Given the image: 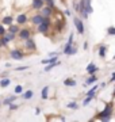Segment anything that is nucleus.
Returning <instances> with one entry per match:
<instances>
[{"instance_id": "obj_1", "label": "nucleus", "mask_w": 115, "mask_h": 122, "mask_svg": "<svg viewBox=\"0 0 115 122\" xmlns=\"http://www.w3.org/2000/svg\"><path fill=\"white\" fill-rule=\"evenodd\" d=\"M111 113H112V103H110V105H106L104 110H103V111H100V113L97 114L96 117H95V119L110 121V119H111Z\"/></svg>"}, {"instance_id": "obj_2", "label": "nucleus", "mask_w": 115, "mask_h": 122, "mask_svg": "<svg viewBox=\"0 0 115 122\" xmlns=\"http://www.w3.org/2000/svg\"><path fill=\"white\" fill-rule=\"evenodd\" d=\"M49 26H50V20H49L48 16H43V20L38 25V31L42 33V34H46L49 30Z\"/></svg>"}, {"instance_id": "obj_3", "label": "nucleus", "mask_w": 115, "mask_h": 122, "mask_svg": "<svg viewBox=\"0 0 115 122\" xmlns=\"http://www.w3.org/2000/svg\"><path fill=\"white\" fill-rule=\"evenodd\" d=\"M73 23H75V26H76V29H77V33L79 34H84V31H85V29H84V23L81 22V19H80L79 16H75L73 18Z\"/></svg>"}, {"instance_id": "obj_4", "label": "nucleus", "mask_w": 115, "mask_h": 122, "mask_svg": "<svg viewBox=\"0 0 115 122\" xmlns=\"http://www.w3.org/2000/svg\"><path fill=\"white\" fill-rule=\"evenodd\" d=\"M11 58H12V60H22L23 53L20 52L19 49H14V50H11Z\"/></svg>"}, {"instance_id": "obj_5", "label": "nucleus", "mask_w": 115, "mask_h": 122, "mask_svg": "<svg viewBox=\"0 0 115 122\" xmlns=\"http://www.w3.org/2000/svg\"><path fill=\"white\" fill-rule=\"evenodd\" d=\"M19 38L20 39H27L30 38V30H27V29H23V30H19Z\"/></svg>"}, {"instance_id": "obj_6", "label": "nucleus", "mask_w": 115, "mask_h": 122, "mask_svg": "<svg viewBox=\"0 0 115 122\" xmlns=\"http://www.w3.org/2000/svg\"><path fill=\"white\" fill-rule=\"evenodd\" d=\"M24 41H26V48L27 49H30V50H35L37 49L35 42L33 41V38H27V39H24Z\"/></svg>"}, {"instance_id": "obj_7", "label": "nucleus", "mask_w": 115, "mask_h": 122, "mask_svg": "<svg viewBox=\"0 0 115 122\" xmlns=\"http://www.w3.org/2000/svg\"><path fill=\"white\" fill-rule=\"evenodd\" d=\"M96 71H99V69H97V66L95 65L93 62H91V64L87 66V73H88V75H93Z\"/></svg>"}, {"instance_id": "obj_8", "label": "nucleus", "mask_w": 115, "mask_h": 122, "mask_svg": "<svg viewBox=\"0 0 115 122\" xmlns=\"http://www.w3.org/2000/svg\"><path fill=\"white\" fill-rule=\"evenodd\" d=\"M43 0H33V8L35 10H41L42 7H43Z\"/></svg>"}, {"instance_id": "obj_9", "label": "nucleus", "mask_w": 115, "mask_h": 122, "mask_svg": "<svg viewBox=\"0 0 115 122\" xmlns=\"http://www.w3.org/2000/svg\"><path fill=\"white\" fill-rule=\"evenodd\" d=\"M95 81H97V76H95V73H93V75H91V76L85 80L84 86H91V84H93Z\"/></svg>"}, {"instance_id": "obj_10", "label": "nucleus", "mask_w": 115, "mask_h": 122, "mask_svg": "<svg viewBox=\"0 0 115 122\" xmlns=\"http://www.w3.org/2000/svg\"><path fill=\"white\" fill-rule=\"evenodd\" d=\"M107 50H108V48H107L106 45H102L100 48H99V52H97V54H99V57H102V58H104L106 57V53Z\"/></svg>"}, {"instance_id": "obj_11", "label": "nucleus", "mask_w": 115, "mask_h": 122, "mask_svg": "<svg viewBox=\"0 0 115 122\" xmlns=\"http://www.w3.org/2000/svg\"><path fill=\"white\" fill-rule=\"evenodd\" d=\"M52 12H53V8H50V7H42V16H50L52 15Z\"/></svg>"}, {"instance_id": "obj_12", "label": "nucleus", "mask_w": 115, "mask_h": 122, "mask_svg": "<svg viewBox=\"0 0 115 122\" xmlns=\"http://www.w3.org/2000/svg\"><path fill=\"white\" fill-rule=\"evenodd\" d=\"M16 22H18L19 25H24V23L27 22V15H24V14L18 15V16H16Z\"/></svg>"}, {"instance_id": "obj_13", "label": "nucleus", "mask_w": 115, "mask_h": 122, "mask_svg": "<svg viewBox=\"0 0 115 122\" xmlns=\"http://www.w3.org/2000/svg\"><path fill=\"white\" fill-rule=\"evenodd\" d=\"M84 8L88 14L93 12V8H92V5H91V0H84Z\"/></svg>"}, {"instance_id": "obj_14", "label": "nucleus", "mask_w": 115, "mask_h": 122, "mask_svg": "<svg viewBox=\"0 0 115 122\" xmlns=\"http://www.w3.org/2000/svg\"><path fill=\"white\" fill-rule=\"evenodd\" d=\"M56 61H58V56H52L49 58H46V60H42L41 62L42 64H52V62H56Z\"/></svg>"}, {"instance_id": "obj_15", "label": "nucleus", "mask_w": 115, "mask_h": 122, "mask_svg": "<svg viewBox=\"0 0 115 122\" xmlns=\"http://www.w3.org/2000/svg\"><path fill=\"white\" fill-rule=\"evenodd\" d=\"M31 20H33V23H34V25H39V23L42 22V20H43V16H42V15H39V14H38V15H34V16H33V19H31Z\"/></svg>"}, {"instance_id": "obj_16", "label": "nucleus", "mask_w": 115, "mask_h": 122, "mask_svg": "<svg viewBox=\"0 0 115 122\" xmlns=\"http://www.w3.org/2000/svg\"><path fill=\"white\" fill-rule=\"evenodd\" d=\"M64 86H67V87H75L76 80H73V79H65L64 80Z\"/></svg>"}, {"instance_id": "obj_17", "label": "nucleus", "mask_w": 115, "mask_h": 122, "mask_svg": "<svg viewBox=\"0 0 115 122\" xmlns=\"http://www.w3.org/2000/svg\"><path fill=\"white\" fill-rule=\"evenodd\" d=\"M60 65V61H56V62H52V64H48V66L45 68V72H49V71H52L54 66Z\"/></svg>"}, {"instance_id": "obj_18", "label": "nucleus", "mask_w": 115, "mask_h": 122, "mask_svg": "<svg viewBox=\"0 0 115 122\" xmlns=\"http://www.w3.org/2000/svg\"><path fill=\"white\" fill-rule=\"evenodd\" d=\"M97 88H99V86H97V84H95V86H93V87L91 88L88 92H87V96H93V95H95V91H96Z\"/></svg>"}, {"instance_id": "obj_19", "label": "nucleus", "mask_w": 115, "mask_h": 122, "mask_svg": "<svg viewBox=\"0 0 115 122\" xmlns=\"http://www.w3.org/2000/svg\"><path fill=\"white\" fill-rule=\"evenodd\" d=\"M10 83H11V80L5 77V79H1V81H0V86H1V87H8Z\"/></svg>"}, {"instance_id": "obj_20", "label": "nucleus", "mask_w": 115, "mask_h": 122, "mask_svg": "<svg viewBox=\"0 0 115 122\" xmlns=\"http://www.w3.org/2000/svg\"><path fill=\"white\" fill-rule=\"evenodd\" d=\"M15 99H16L15 96H8V98H5V99H4V102H3V103L8 106V105H11V103H12V102H14Z\"/></svg>"}, {"instance_id": "obj_21", "label": "nucleus", "mask_w": 115, "mask_h": 122, "mask_svg": "<svg viewBox=\"0 0 115 122\" xmlns=\"http://www.w3.org/2000/svg\"><path fill=\"white\" fill-rule=\"evenodd\" d=\"M48 91H49V87H48V86L42 88V94H41L42 99H48Z\"/></svg>"}, {"instance_id": "obj_22", "label": "nucleus", "mask_w": 115, "mask_h": 122, "mask_svg": "<svg viewBox=\"0 0 115 122\" xmlns=\"http://www.w3.org/2000/svg\"><path fill=\"white\" fill-rule=\"evenodd\" d=\"M33 95H34V92L31 91V90H29V91H26L24 94H23V98H24V99H31Z\"/></svg>"}, {"instance_id": "obj_23", "label": "nucleus", "mask_w": 115, "mask_h": 122, "mask_svg": "<svg viewBox=\"0 0 115 122\" xmlns=\"http://www.w3.org/2000/svg\"><path fill=\"white\" fill-rule=\"evenodd\" d=\"M67 107H68V109H72V110H77V109H79V105L75 103V102H69V103L67 105Z\"/></svg>"}, {"instance_id": "obj_24", "label": "nucleus", "mask_w": 115, "mask_h": 122, "mask_svg": "<svg viewBox=\"0 0 115 122\" xmlns=\"http://www.w3.org/2000/svg\"><path fill=\"white\" fill-rule=\"evenodd\" d=\"M12 16H5V18H3V23H4V25H11V23H12Z\"/></svg>"}, {"instance_id": "obj_25", "label": "nucleus", "mask_w": 115, "mask_h": 122, "mask_svg": "<svg viewBox=\"0 0 115 122\" xmlns=\"http://www.w3.org/2000/svg\"><path fill=\"white\" fill-rule=\"evenodd\" d=\"M107 34H108V35H114V37H115V27L114 26L107 27Z\"/></svg>"}, {"instance_id": "obj_26", "label": "nucleus", "mask_w": 115, "mask_h": 122, "mask_svg": "<svg viewBox=\"0 0 115 122\" xmlns=\"http://www.w3.org/2000/svg\"><path fill=\"white\" fill-rule=\"evenodd\" d=\"M8 30H10V33H14V34H16V33L19 31V27H18V26H14V25H11Z\"/></svg>"}, {"instance_id": "obj_27", "label": "nucleus", "mask_w": 115, "mask_h": 122, "mask_svg": "<svg viewBox=\"0 0 115 122\" xmlns=\"http://www.w3.org/2000/svg\"><path fill=\"white\" fill-rule=\"evenodd\" d=\"M0 42H1V45H7L10 42V39L5 37V34L4 35H1V38H0Z\"/></svg>"}, {"instance_id": "obj_28", "label": "nucleus", "mask_w": 115, "mask_h": 122, "mask_svg": "<svg viewBox=\"0 0 115 122\" xmlns=\"http://www.w3.org/2000/svg\"><path fill=\"white\" fill-rule=\"evenodd\" d=\"M92 99H93V96H87V98L84 99V102H83V106H88L89 102H91Z\"/></svg>"}, {"instance_id": "obj_29", "label": "nucleus", "mask_w": 115, "mask_h": 122, "mask_svg": "<svg viewBox=\"0 0 115 122\" xmlns=\"http://www.w3.org/2000/svg\"><path fill=\"white\" fill-rule=\"evenodd\" d=\"M15 92H16V95H18V94H22V92H23V87H22V86H16V87H15Z\"/></svg>"}, {"instance_id": "obj_30", "label": "nucleus", "mask_w": 115, "mask_h": 122, "mask_svg": "<svg viewBox=\"0 0 115 122\" xmlns=\"http://www.w3.org/2000/svg\"><path fill=\"white\" fill-rule=\"evenodd\" d=\"M15 35L16 34H14V33H8V34H5V37H7L10 41H12V39H15Z\"/></svg>"}, {"instance_id": "obj_31", "label": "nucleus", "mask_w": 115, "mask_h": 122, "mask_svg": "<svg viewBox=\"0 0 115 122\" xmlns=\"http://www.w3.org/2000/svg\"><path fill=\"white\" fill-rule=\"evenodd\" d=\"M46 3H48V7H50V8L54 10V7H56V5H54V1H53V0H46Z\"/></svg>"}, {"instance_id": "obj_32", "label": "nucleus", "mask_w": 115, "mask_h": 122, "mask_svg": "<svg viewBox=\"0 0 115 122\" xmlns=\"http://www.w3.org/2000/svg\"><path fill=\"white\" fill-rule=\"evenodd\" d=\"M4 34H5V27H3L1 25H0V37L4 35Z\"/></svg>"}, {"instance_id": "obj_33", "label": "nucleus", "mask_w": 115, "mask_h": 122, "mask_svg": "<svg viewBox=\"0 0 115 122\" xmlns=\"http://www.w3.org/2000/svg\"><path fill=\"white\" fill-rule=\"evenodd\" d=\"M27 68H29L27 65H24V66H18V68H16V71H24V69H27Z\"/></svg>"}, {"instance_id": "obj_34", "label": "nucleus", "mask_w": 115, "mask_h": 122, "mask_svg": "<svg viewBox=\"0 0 115 122\" xmlns=\"http://www.w3.org/2000/svg\"><path fill=\"white\" fill-rule=\"evenodd\" d=\"M10 106V109H11V110H15V109H18V106H16V105H12V103H11V105H8Z\"/></svg>"}, {"instance_id": "obj_35", "label": "nucleus", "mask_w": 115, "mask_h": 122, "mask_svg": "<svg viewBox=\"0 0 115 122\" xmlns=\"http://www.w3.org/2000/svg\"><path fill=\"white\" fill-rule=\"evenodd\" d=\"M111 81H115V72L112 73V76H111V79H110V81H108V83H111Z\"/></svg>"}, {"instance_id": "obj_36", "label": "nucleus", "mask_w": 115, "mask_h": 122, "mask_svg": "<svg viewBox=\"0 0 115 122\" xmlns=\"http://www.w3.org/2000/svg\"><path fill=\"white\" fill-rule=\"evenodd\" d=\"M84 49H85V50L88 49V42H84Z\"/></svg>"}, {"instance_id": "obj_37", "label": "nucleus", "mask_w": 115, "mask_h": 122, "mask_svg": "<svg viewBox=\"0 0 115 122\" xmlns=\"http://www.w3.org/2000/svg\"><path fill=\"white\" fill-rule=\"evenodd\" d=\"M65 15H68V16H69V15H71V11H69V10H67V11H65Z\"/></svg>"}, {"instance_id": "obj_38", "label": "nucleus", "mask_w": 115, "mask_h": 122, "mask_svg": "<svg viewBox=\"0 0 115 122\" xmlns=\"http://www.w3.org/2000/svg\"><path fill=\"white\" fill-rule=\"evenodd\" d=\"M1 46H3V45H1V42H0V48H1Z\"/></svg>"}, {"instance_id": "obj_39", "label": "nucleus", "mask_w": 115, "mask_h": 122, "mask_svg": "<svg viewBox=\"0 0 115 122\" xmlns=\"http://www.w3.org/2000/svg\"><path fill=\"white\" fill-rule=\"evenodd\" d=\"M114 95H115V90H114Z\"/></svg>"}, {"instance_id": "obj_40", "label": "nucleus", "mask_w": 115, "mask_h": 122, "mask_svg": "<svg viewBox=\"0 0 115 122\" xmlns=\"http://www.w3.org/2000/svg\"><path fill=\"white\" fill-rule=\"evenodd\" d=\"M114 60H115V56H114Z\"/></svg>"}, {"instance_id": "obj_41", "label": "nucleus", "mask_w": 115, "mask_h": 122, "mask_svg": "<svg viewBox=\"0 0 115 122\" xmlns=\"http://www.w3.org/2000/svg\"><path fill=\"white\" fill-rule=\"evenodd\" d=\"M62 1H65V0H62Z\"/></svg>"}, {"instance_id": "obj_42", "label": "nucleus", "mask_w": 115, "mask_h": 122, "mask_svg": "<svg viewBox=\"0 0 115 122\" xmlns=\"http://www.w3.org/2000/svg\"><path fill=\"white\" fill-rule=\"evenodd\" d=\"M43 1H46V0H43Z\"/></svg>"}]
</instances>
